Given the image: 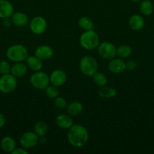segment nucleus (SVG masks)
<instances>
[{
  "mask_svg": "<svg viewBox=\"0 0 154 154\" xmlns=\"http://www.w3.org/2000/svg\"><path fill=\"white\" fill-rule=\"evenodd\" d=\"M78 25L82 29L85 30V31H88V30H93L94 29V23L88 17H82L79 18L78 21Z\"/></svg>",
  "mask_w": 154,
  "mask_h": 154,
  "instance_id": "nucleus-23",
  "label": "nucleus"
},
{
  "mask_svg": "<svg viewBox=\"0 0 154 154\" xmlns=\"http://www.w3.org/2000/svg\"><path fill=\"white\" fill-rule=\"evenodd\" d=\"M6 56L11 61L18 63L27 60L28 57V51L25 46L20 44L13 45L9 47L6 52Z\"/></svg>",
  "mask_w": 154,
  "mask_h": 154,
  "instance_id": "nucleus-3",
  "label": "nucleus"
},
{
  "mask_svg": "<svg viewBox=\"0 0 154 154\" xmlns=\"http://www.w3.org/2000/svg\"><path fill=\"white\" fill-rule=\"evenodd\" d=\"M98 54L104 60H111L116 55V48L113 43L104 42L98 47Z\"/></svg>",
  "mask_w": 154,
  "mask_h": 154,
  "instance_id": "nucleus-7",
  "label": "nucleus"
},
{
  "mask_svg": "<svg viewBox=\"0 0 154 154\" xmlns=\"http://www.w3.org/2000/svg\"><path fill=\"white\" fill-rule=\"evenodd\" d=\"M48 126L45 122L39 121L35 124L34 132H36L38 136H43L45 135L48 132Z\"/></svg>",
  "mask_w": 154,
  "mask_h": 154,
  "instance_id": "nucleus-26",
  "label": "nucleus"
},
{
  "mask_svg": "<svg viewBox=\"0 0 154 154\" xmlns=\"http://www.w3.org/2000/svg\"><path fill=\"white\" fill-rule=\"evenodd\" d=\"M92 80H93V82L95 83V85L100 87L106 86L107 84V77L102 72H95L92 76Z\"/></svg>",
  "mask_w": 154,
  "mask_h": 154,
  "instance_id": "nucleus-24",
  "label": "nucleus"
},
{
  "mask_svg": "<svg viewBox=\"0 0 154 154\" xmlns=\"http://www.w3.org/2000/svg\"><path fill=\"white\" fill-rule=\"evenodd\" d=\"M99 96L104 99H111L115 97L117 94V91L115 88L111 87H101L99 90Z\"/></svg>",
  "mask_w": 154,
  "mask_h": 154,
  "instance_id": "nucleus-22",
  "label": "nucleus"
},
{
  "mask_svg": "<svg viewBox=\"0 0 154 154\" xmlns=\"http://www.w3.org/2000/svg\"><path fill=\"white\" fill-rule=\"evenodd\" d=\"M31 85L38 90H45L50 84L49 76L45 72L38 71L35 72L30 78Z\"/></svg>",
  "mask_w": 154,
  "mask_h": 154,
  "instance_id": "nucleus-5",
  "label": "nucleus"
},
{
  "mask_svg": "<svg viewBox=\"0 0 154 154\" xmlns=\"http://www.w3.org/2000/svg\"><path fill=\"white\" fill-rule=\"evenodd\" d=\"M47 22L44 17L36 16L33 17L30 22V29L32 32L35 35H42L46 31Z\"/></svg>",
  "mask_w": 154,
  "mask_h": 154,
  "instance_id": "nucleus-8",
  "label": "nucleus"
},
{
  "mask_svg": "<svg viewBox=\"0 0 154 154\" xmlns=\"http://www.w3.org/2000/svg\"><path fill=\"white\" fill-rule=\"evenodd\" d=\"M1 147L5 152L11 153L16 148V141L11 136L4 137L1 141Z\"/></svg>",
  "mask_w": 154,
  "mask_h": 154,
  "instance_id": "nucleus-20",
  "label": "nucleus"
},
{
  "mask_svg": "<svg viewBox=\"0 0 154 154\" xmlns=\"http://www.w3.org/2000/svg\"><path fill=\"white\" fill-rule=\"evenodd\" d=\"M11 66L7 61H3L0 62V74L1 75H6L11 72Z\"/></svg>",
  "mask_w": 154,
  "mask_h": 154,
  "instance_id": "nucleus-29",
  "label": "nucleus"
},
{
  "mask_svg": "<svg viewBox=\"0 0 154 154\" xmlns=\"http://www.w3.org/2000/svg\"><path fill=\"white\" fill-rule=\"evenodd\" d=\"M45 94L48 96L49 99H54L56 97L59 96V90L57 89V87H55V86L52 85L51 84V86L48 85L46 88L45 89Z\"/></svg>",
  "mask_w": 154,
  "mask_h": 154,
  "instance_id": "nucleus-27",
  "label": "nucleus"
},
{
  "mask_svg": "<svg viewBox=\"0 0 154 154\" xmlns=\"http://www.w3.org/2000/svg\"><path fill=\"white\" fill-rule=\"evenodd\" d=\"M108 70L111 73L113 74H121L125 72L126 69L125 68V62L122 59L120 58H113L110 60L108 63Z\"/></svg>",
  "mask_w": 154,
  "mask_h": 154,
  "instance_id": "nucleus-11",
  "label": "nucleus"
},
{
  "mask_svg": "<svg viewBox=\"0 0 154 154\" xmlns=\"http://www.w3.org/2000/svg\"><path fill=\"white\" fill-rule=\"evenodd\" d=\"M125 68L128 71H134L137 68V63L134 60H129L125 63Z\"/></svg>",
  "mask_w": 154,
  "mask_h": 154,
  "instance_id": "nucleus-30",
  "label": "nucleus"
},
{
  "mask_svg": "<svg viewBox=\"0 0 154 154\" xmlns=\"http://www.w3.org/2000/svg\"><path fill=\"white\" fill-rule=\"evenodd\" d=\"M11 17H8V18H5V19H3L4 20H3V26H4L5 27H6V28H9V27L11 26L12 23V21H11V19H10Z\"/></svg>",
  "mask_w": 154,
  "mask_h": 154,
  "instance_id": "nucleus-32",
  "label": "nucleus"
},
{
  "mask_svg": "<svg viewBox=\"0 0 154 154\" xmlns=\"http://www.w3.org/2000/svg\"><path fill=\"white\" fill-rule=\"evenodd\" d=\"M53 54H54V51L49 45H40L35 51V56L42 60V61L49 60L52 57Z\"/></svg>",
  "mask_w": 154,
  "mask_h": 154,
  "instance_id": "nucleus-12",
  "label": "nucleus"
},
{
  "mask_svg": "<svg viewBox=\"0 0 154 154\" xmlns=\"http://www.w3.org/2000/svg\"><path fill=\"white\" fill-rule=\"evenodd\" d=\"M27 61V66L29 69H31L33 72H38L42 69V60L38 58L36 56H28V57L26 60Z\"/></svg>",
  "mask_w": 154,
  "mask_h": 154,
  "instance_id": "nucleus-17",
  "label": "nucleus"
},
{
  "mask_svg": "<svg viewBox=\"0 0 154 154\" xmlns=\"http://www.w3.org/2000/svg\"><path fill=\"white\" fill-rule=\"evenodd\" d=\"M39 143V136L35 132H26L23 134L20 139V144L21 147L26 150L31 149L37 145Z\"/></svg>",
  "mask_w": 154,
  "mask_h": 154,
  "instance_id": "nucleus-9",
  "label": "nucleus"
},
{
  "mask_svg": "<svg viewBox=\"0 0 154 154\" xmlns=\"http://www.w3.org/2000/svg\"><path fill=\"white\" fill-rule=\"evenodd\" d=\"M130 1L133 2H141L142 0H130Z\"/></svg>",
  "mask_w": 154,
  "mask_h": 154,
  "instance_id": "nucleus-35",
  "label": "nucleus"
},
{
  "mask_svg": "<svg viewBox=\"0 0 154 154\" xmlns=\"http://www.w3.org/2000/svg\"><path fill=\"white\" fill-rule=\"evenodd\" d=\"M79 69L85 76L92 77L95 72H98V62L91 56H85L79 62Z\"/></svg>",
  "mask_w": 154,
  "mask_h": 154,
  "instance_id": "nucleus-4",
  "label": "nucleus"
},
{
  "mask_svg": "<svg viewBox=\"0 0 154 154\" xmlns=\"http://www.w3.org/2000/svg\"><path fill=\"white\" fill-rule=\"evenodd\" d=\"M79 44L85 50L93 51L100 45L99 36L94 30L85 31L80 35Z\"/></svg>",
  "mask_w": 154,
  "mask_h": 154,
  "instance_id": "nucleus-2",
  "label": "nucleus"
},
{
  "mask_svg": "<svg viewBox=\"0 0 154 154\" xmlns=\"http://www.w3.org/2000/svg\"><path fill=\"white\" fill-rule=\"evenodd\" d=\"M89 139L88 130L82 125L73 124L68 129L67 140L75 147H82L85 145Z\"/></svg>",
  "mask_w": 154,
  "mask_h": 154,
  "instance_id": "nucleus-1",
  "label": "nucleus"
},
{
  "mask_svg": "<svg viewBox=\"0 0 154 154\" xmlns=\"http://www.w3.org/2000/svg\"><path fill=\"white\" fill-rule=\"evenodd\" d=\"M54 104L57 109L63 110L66 108V107H67L66 99L63 97H61V96H57V97H56L54 99Z\"/></svg>",
  "mask_w": 154,
  "mask_h": 154,
  "instance_id": "nucleus-28",
  "label": "nucleus"
},
{
  "mask_svg": "<svg viewBox=\"0 0 154 154\" xmlns=\"http://www.w3.org/2000/svg\"><path fill=\"white\" fill-rule=\"evenodd\" d=\"M18 85L17 78L11 74L2 75L0 78V91L3 93H10L16 89Z\"/></svg>",
  "mask_w": 154,
  "mask_h": 154,
  "instance_id": "nucleus-6",
  "label": "nucleus"
},
{
  "mask_svg": "<svg viewBox=\"0 0 154 154\" xmlns=\"http://www.w3.org/2000/svg\"><path fill=\"white\" fill-rule=\"evenodd\" d=\"M27 72V67L22 62L15 63L11 68V74L16 78L24 77Z\"/></svg>",
  "mask_w": 154,
  "mask_h": 154,
  "instance_id": "nucleus-18",
  "label": "nucleus"
},
{
  "mask_svg": "<svg viewBox=\"0 0 154 154\" xmlns=\"http://www.w3.org/2000/svg\"><path fill=\"white\" fill-rule=\"evenodd\" d=\"M145 25V20L142 16L139 14H134L128 20V26L134 31H139L142 29Z\"/></svg>",
  "mask_w": 154,
  "mask_h": 154,
  "instance_id": "nucleus-14",
  "label": "nucleus"
},
{
  "mask_svg": "<svg viewBox=\"0 0 154 154\" xmlns=\"http://www.w3.org/2000/svg\"><path fill=\"white\" fill-rule=\"evenodd\" d=\"M5 124V117L2 114L0 113V128L3 127Z\"/></svg>",
  "mask_w": 154,
  "mask_h": 154,
  "instance_id": "nucleus-33",
  "label": "nucleus"
},
{
  "mask_svg": "<svg viewBox=\"0 0 154 154\" xmlns=\"http://www.w3.org/2000/svg\"><path fill=\"white\" fill-rule=\"evenodd\" d=\"M47 141V138H45V135L43 136H39V143H41V144H45Z\"/></svg>",
  "mask_w": 154,
  "mask_h": 154,
  "instance_id": "nucleus-34",
  "label": "nucleus"
},
{
  "mask_svg": "<svg viewBox=\"0 0 154 154\" xmlns=\"http://www.w3.org/2000/svg\"><path fill=\"white\" fill-rule=\"evenodd\" d=\"M50 83L55 87H60L66 83L67 79L66 73L62 69H56L49 76Z\"/></svg>",
  "mask_w": 154,
  "mask_h": 154,
  "instance_id": "nucleus-10",
  "label": "nucleus"
},
{
  "mask_svg": "<svg viewBox=\"0 0 154 154\" xmlns=\"http://www.w3.org/2000/svg\"><path fill=\"white\" fill-rule=\"evenodd\" d=\"M139 8L143 16H149L154 11V5L151 0H142Z\"/></svg>",
  "mask_w": 154,
  "mask_h": 154,
  "instance_id": "nucleus-21",
  "label": "nucleus"
},
{
  "mask_svg": "<svg viewBox=\"0 0 154 154\" xmlns=\"http://www.w3.org/2000/svg\"><path fill=\"white\" fill-rule=\"evenodd\" d=\"M66 111L71 117H75L82 114L83 111V105L80 102L75 101L71 102L66 107Z\"/></svg>",
  "mask_w": 154,
  "mask_h": 154,
  "instance_id": "nucleus-19",
  "label": "nucleus"
},
{
  "mask_svg": "<svg viewBox=\"0 0 154 154\" xmlns=\"http://www.w3.org/2000/svg\"><path fill=\"white\" fill-rule=\"evenodd\" d=\"M14 14V6L8 0H0V18L11 17Z\"/></svg>",
  "mask_w": 154,
  "mask_h": 154,
  "instance_id": "nucleus-13",
  "label": "nucleus"
},
{
  "mask_svg": "<svg viewBox=\"0 0 154 154\" xmlns=\"http://www.w3.org/2000/svg\"><path fill=\"white\" fill-rule=\"evenodd\" d=\"M12 154H27V151L25 148H15L11 152Z\"/></svg>",
  "mask_w": 154,
  "mask_h": 154,
  "instance_id": "nucleus-31",
  "label": "nucleus"
},
{
  "mask_svg": "<svg viewBox=\"0 0 154 154\" xmlns=\"http://www.w3.org/2000/svg\"><path fill=\"white\" fill-rule=\"evenodd\" d=\"M55 123L60 129H68L73 125V120L69 114H60L56 117Z\"/></svg>",
  "mask_w": 154,
  "mask_h": 154,
  "instance_id": "nucleus-16",
  "label": "nucleus"
},
{
  "mask_svg": "<svg viewBox=\"0 0 154 154\" xmlns=\"http://www.w3.org/2000/svg\"><path fill=\"white\" fill-rule=\"evenodd\" d=\"M131 54H132V49L128 45H122L116 48V55L122 59L128 58L131 55Z\"/></svg>",
  "mask_w": 154,
  "mask_h": 154,
  "instance_id": "nucleus-25",
  "label": "nucleus"
},
{
  "mask_svg": "<svg viewBox=\"0 0 154 154\" xmlns=\"http://www.w3.org/2000/svg\"><path fill=\"white\" fill-rule=\"evenodd\" d=\"M12 23L18 27H24L29 23L28 16L24 12H16L11 16Z\"/></svg>",
  "mask_w": 154,
  "mask_h": 154,
  "instance_id": "nucleus-15",
  "label": "nucleus"
}]
</instances>
